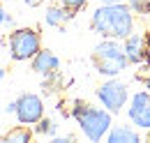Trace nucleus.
Listing matches in <instances>:
<instances>
[{"instance_id": "obj_12", "label": "nucleus", "mask_w": 150, "mask_h": 143, "mask_svg": "<svg viewBox=\"0 0 150 143\" xmlns=\"http://www.w3.org/2000/svg\"><path fill=\"white\" fill-rule=\"evenodd\" d=\"M30 139H33V132L28 127H14L12 132H7L2 136V141H7V143H28Z\"/></svg>"}, {"instance_id": "obj_5", "label": "nucleus", "mask_w": 150, "mask_h": 143, "mask_svg": "<svg viewBox=\"0 0 150 143\" xmlns=\"http://www.w3.org/2000/svg\"><path fill=\"white\" fill-rule=\"evenodd\" d=\"M44 115V102L33 92H23L16 99V118L21 125H35Z\"/></svg>"}, {"instance_id": "obj_3", "label": "nucleus", "mask_w": 150, "mask_h": 143, "mask_svg": "<svg viewBox=\"0 0 150 143\" xmlns=\"http://www.w3.org/2000/svg\"><path fill=\"white\" fill-rule=\"evenodd\" d=\"M76 122L81 125L83 134L90 141H102L109 134V129H111V111H102V108L88 106V111L81 118H76Z\"/></svg>"}, {"instance_id": "obj_13", "label": "nucleus", "mask_w": 150, "mask_h": 143, "mask_svg": "<svg viewBox=\"0 0 150 143\" xmlns=\"http://www.w3.org/2000/svg\"><path fill=\"white\" fill-rule=\"evenodd\" d=\"M129 9L136 14H150V0H129Z\"/></svg>"}, {"instance_id": "obj_9", "label": "nucleus", "mask_w": 150, "mask_h": 143, "mask_svg": "<svg viewBox=\"0 0 150 143\" xmlns=\"http://www.w3.org/2000/svg\"><path fill=\"white\" fill-rule=\"evenodd\" d=\"M125 53L129 58V62H141L146 58V39L141 35H129L125 37Z\"/></svg>"}, {"instance_id": "obj_6", "label": "nucleus", "mask_w": 150, "mask_h": 143, "mask_svg": "<svg viewBox=\"0 0 150 143\" xmlns=\"http://www.w3.org/2000/svg\"><path fill=\"white\" fill-rule=\"evenodd\" d=\"M97 97H99V102L106 106V111L120 113V108L125 106V102H127V86L120 83V81L102 83L99 90H97Z\"/></svg>"}, {"instance_id": "obj_1", "label": "nucleus", "mask_w": 150, "mask_h": 143, "mask_svg": "<svg viewBox=\"0 0 150 143\" xmlns=\"http://www.w3.org/2000/svg\"><path fill=\"white\" fill-rule=\"evenodd\" d=\"M90 25H93L95 33H99L102 37H109V39H118V37L125 39V37H129L132 28H134L129 5H122V2L102 5L93 14Z\"/></svg>"}, {"instance_id": "obj_8", "label": "nucleus", "mask_w": 150, "mask_h": 143, "mask_svg": "<svg viewBox=\"0 0 150 143\" xmlns=\"http://www.w3.org/2000/svg\"><path fill=\"white\" fill-rule=\"evenodd\" d=\"M30 65H33V69L37 72V74H44V76H49V74L58 72V67H60L58 58L51 53V51H46V49H44V51L39 49L37 55L33 58V62H30Z\"/></svg>"}, {"instance_id": "obj_4", "label": "nucleus", "mask_w": 150, "mask_h": 143, "mask_svg": "<svg viewBox=\"0 0 150 143\" xmlns=\"http://www.w3.org/2000/svg\"><path fill=\"white\" fill-rule=\"evenodd\" d=\"M39 51V35L33 28H19L9 35V55L14 60H33Z\"/></svg>"}, {"instance_id": "obj_21", "label": "nucleus", "mask_w": 150, "mask_h": 143, "mask_svg": "<svg viewBox=\"0 0 150 143\" xmlns=\"http://www.w3.org/2000/svg\"><path fill=\"white\" fill-rule=\"evenodd\" d=\"M2 76H5V69H0V81H2Z\"/></svg>"}, {"instance_id": "obj_7", "label": "nucleus", "mask_w": 150, "mask_h": 143, "mask_svg": "<svg viewBox=\"0 0 150 143\" xmlns=\"http://www.w3.org/2000/svg\"><path fill=\"white\" fill-rule=\"evenodd\" d=\"M129 120L141 129H150V95L148 92H136L132 97Z\"/></svg>"}, {"instance_id": "obj_18", "label": "nucleus", "mask_w": 150, "mask_h": 143, "mask_svg": "<svg viewBox=\"0 0 150 143\" xmlns=\"http://www.w3.org/2000/svg\"><path fill=\"white\" fill-rule=\"evenodd\" d=\"M102 5H115V2H122V0H99Z\"/></svg>"}, {"instance_id": "obj_20", "label": "nucleus", "mask_w": 150, "mask_h": 143, "mask_svg": "<svg viewBox=\"0 0 150 143\" xmlns=\"http://www.w3.org/2000/svg\"><path fill=\"white\" fill-rule=\"evenodd\" d=\"M5 18H7V16H5V12H2V7H0V23H2Z\"/></svg>"}, {"instance_id": "obj_16", "label": "nucleus", "mask_w": 150, "mask_h": 143, "mask_svg": "<svg viewBox=\"0 0 150 143\" xmlns=\"http://www.w3.org/2000/svg\"><path fill=\"white\" fill-rule=\"evenodd\" d=\"M88 106H90V104H86V102L76 99V102H74V106H72V115H74V120H76V118H81V115H83V113L88 111Z\"/></svg>"}, {"instance_id": "obj_2", "label": "nucleus", "mask_w": 150, "mask_h": 143, "mask_svg": "<svg viewBox=\"0 0 150 143\" xmlns=\"http://www.w3.org/2000/svg\"><path fill=\"white\" fill-rule=\"evenodd\" d=\"M93 62L99 74L104 76H115L118 72H122L129 65V58L125 53V49H120L115 42H102L93 53Z\"/></svg>"}, {"instance_id": "obj_15", "label": "nucleus", "mask_w": 150, "mask_h": 143, "mask_svg": "<svg viewBox=\"0 0 150 143\" xmlns=\"http://www.w3.org/2000/svg\"><path fill=\"white\" fill-rule=\"evenodd\" d=\"M86 2H88V0H62V7L69 9V12H79V9L86 7Z\"/></svg>"}, {"instance_id": "obj_22", "label": "nucleus", "mask_w": 150, "mask_h": 143, "mask_svg": "<svg viewBox=\"0 0 150 143\" xmlns=\"http://www.w3.org/2000/svg\"><path fill=\"white\" fill-rule=\"evenodd\" d=\"M148 139H150V134H148Z\"/></svg>"}, {"instance_id": "obj_10", "label": "nucleus", "mask_w": 150, "mask_h": 143, "mask_svg": "<svg viewBox=\"0 0 150 143\" xmlns=\"http://www.w3.org/2000/svg\"><path fill=\"white\" fill-rule=\"evenodd\" d=\"M139 134L125 125H115L109 129V143H139Z\"/></svg>"}, {"instance_id": "obj_14", "label": "nucleus", "mask_w": 150, "mask_h": 143, "mask_svg": "<svg viewBox=\"0 0 150 143\" xmlns=\"http://www.w3.org/2000/svg\"><path fill=\"white\" fill-rule=\"evenodd\" d=\"M37 134H46V136H53L56 134V125L49 120V118H42L37 122Z\"/></svg>"}, {"instance_id": "obj_11", "label": "nucleus", "mask_w": 150, "mask_h": 143, "mask_svg": "<svg viewBox=\"0 0 150 143\" xmlns=\"http://www.w3.org/2000/svg\"><path fill=\"white\" fill-rule=\"evenodd\" d=\"M74 16V12H65V7H49L46 9V23L49 25H62L67 18Z\"/></svg>"}, {"instance_id": "obj_17", "label": "nucleus", "mask_w": 150, "mask_h": 143, "mask_svg": "<svg viewBox=\"0 0 150 143\" xmlns=\"http://www.w3.org/2000/svg\"><path fill=\"white\" fill-rule=\"evenodd\" d=\"M5 111H7V113H16V102H12V104H7V106H5Z\"/></svg>"}, {"instance_id": "obj_19", "label": "nucleus", "mask_w": 150, "mask_h": 143, "mask_svg": "<svg viewBox=\"0 0 150 143\" xmlns=\"http://www.w3.org/2000/svg\"><path fill=\"white\" fill-rule=\"evenodd\" d=\"M139 81H141V83H143V86H146V88H150V79H143V76H141V79H139Z\"/></svg>"}]
</instances>
